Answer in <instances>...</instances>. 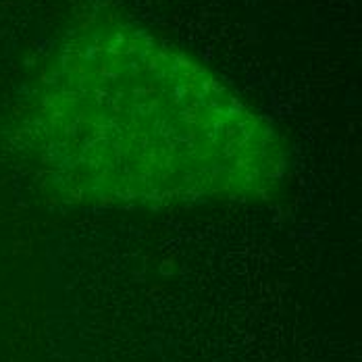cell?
Instances as JSON below:
<instances>
[{
	"label": "cell",
	"instance_id": "6da1fadb",
	"mask_svg": "<svg viewBox=\"0 0 362 362\" xmlns=\"http://www.w3.org/2000/svg\"><path fill=\"white\" fill-rule=\"evenodd\" d=\"M37 150L77 202L254 200L286 173L273 129L211 71L132 30L75 40L37 107Z\"/></svg>",
	"mask_w": 362,
	"mask_h": 362
}]
</instances>
